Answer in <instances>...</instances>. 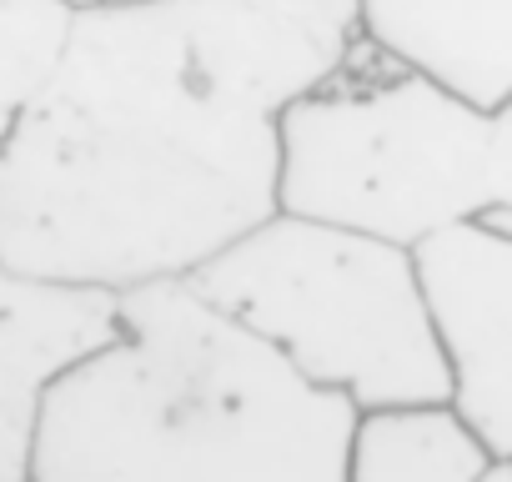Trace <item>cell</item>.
<instances>
[{
	"instance_id": "cell-6",
	"label": "cell",
	"mask_w": 512,
	"mask_h": 482,
	"mask_svg": "<svg viewBox=\"0 0 512 482\" xmlns=\"http://www.w3.org/2000/svg\"><path fill=\"white\" fill-rule=\"evenodd\" d=\"M116 332V297L36 282L0 262V482H31L46 387Z\"/></svg>"
},
{
	"instance_id": "cell-5",
	"label": "cell",
	"mask_w": 512,
	"mask_h": 482,
	"mask_svg": "<svg viewBox=\"0 0 512 482\" xmlns=\"http://www.w3.org/2000/svg\"><path fill=\"white\" fill-rule=\"evenodd\" d=\"M447 407L512 462V226L457 221L407 247Z\"/></svg>"
},
{
	"instance_id": "cell-2",
	"label": "cell",
	"mask_w": 512,
	"mask_h": 482,
	"mask_svg": "<svg viewBox=\"0 0 512 482\" xmlns=\"http://www.w3.org/2000/svg\"><path fill=\"white\" fill-rule=\"evenodd\" d=\"M352 412L186 282H151L46 387L31 482H342Z\"/></svg>"
},
{
	"instance_id": "cell-8",
	"label": "cell",
	"mask_w": 512,
	"mask_h": 482,
	"mask_svg": "<svg viewBox=\"0 0 512 482\" xmlns=\"http://www.w3.org/2000/svg\"><path fill=\"white\" fill-rule=\"evenodd\" d=\"M502 462L447 402L352 412L342 482H482Z\"/></svg>"
},
{
	"instance_id": "cell-4",
	"label": "cell",
	"mask_w": 512,
	"mask_h": 482,
	"mask_svg": "<svg viewBox=\"0 0 512 482\" xmlns=\"http://www.w3.org/2000/svg\"><path fill=\"white\" fill-rule=\"evenodd\" d=\"M186 287L357 412L447 402L407 247L272 211L196 267Z\"/></svg>"
},
{
	"instance_id": "cell-10",
	"label": "cell",
	"mask_w": 512,
	"mask_h": 482,
	"mask_svg": "<svg viewBox=\"0 0 512 482\" xmlns=\"http://www.w3.org/2000/svg\"><path fill=\"white\" fill-rule=\"evenodd\" d=\"M482 482H512V462H492Z\"/></svg>"
},
{
	"instance_id": "cell-3",
	"label": "cell",
	"mask_w": 512,
	"mask_h": 482,
	"mask_svg": "<svg viewBox=\"0 0 512 482\" xmlns=\"http://www.w3.org/2000/svg\"><path fill=\"white\" fill-rule=\"evenodd\" d=\"M277 211L392 247L457 221L512 226V106L477 111L352 41L277 116Z\"/></svg>"
},
{
	"instance_id": "cell-1",
	"label": "cell",
	"mask_w": 512,
	"mask_h": 482,
	"mask_svg": "<svg viewBox=\"0 0 512 482\" xmlns=\"http://www.w3.org/2000/svg\"><path fill=\"white\" fill-rule=\"evenodd\" d=\"M352 41V0L81 6L0 146V262L111 297L186 282L277 211V116Z\"/></svg>"
},
{
	"instance_id": "cell-9",
	"label": "cell",
	"mask_w": 512,
	"mask_h": 482,
	"mask_svg": "<svg viewBox=\"0 0 512 482\" xmlns=\"http://www.w3.org/2000/svg\"><path fill=\"white\" fill-rule=\"evenodd\" d=\"M71 16L66 0H0V146L61 66Z\"/></svg>"
},
{
	"instance_id": "cell-7",
	"label": "cell",
	"mask_w": 512,
	"mask_h": 482,
	"mask_svg": "<svg viewBox=\"0 0 512 482\" xmlns=\"http://www.w3.org/2000/svg\"><path fill=\"white\" fill-rule=\"evenodd\" d=\"M352 31L477 111L512 106V0H352Z\"/></svg>"
},
{
	"instance_id": "cell-11",
	"label": "cell",
	"mask_w": 512,
	"mask_h": 482,
	"mask_svg": "<svg viewBox=\"0 0 512 482\" xmlns=\"http://www.w3.org/2000/svg\"><path fill=\"white\" fill-rule=\"evenodd\" d=\"M66 6L81 11V6H131V0H66Z\"/></svg>"
}]
</instances>
